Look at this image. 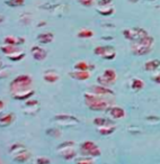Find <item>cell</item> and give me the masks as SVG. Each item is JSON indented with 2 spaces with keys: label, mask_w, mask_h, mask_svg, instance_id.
I'll use <instances>...</instances> for the list:
<instances>
[{
  "label": "cell",
  "mask_w": 160,
  "mask_h": 164,
  "mask_svg": "<svg viewBox=\"0 0 160 164\" xmlns=\"http://www.w3.org/2000/svg\"><path fill=\"white\" fill-rule=\"evenodd\" d=\"M152 80L156 82V83H158V84H160V73H158V74H156V75H153L152 77Z\"/></svg>",
  "instance_id": "obj_34"
},
{
  "label": "cell",
  "mask_w": 160,
  "mask_h": 164,
  "mask_svg": "<svg viewBox=\"0 0 160 164\" xmlns=\"http://www.w3.org/2000/svg\"><path fill=\"white\" fill-rule=\"evenodd\" d=\"M80 153H81V155H86V156L98 157L102 154V151L97 146V144L90 142V141H86L80 145Z\"/></svg>",
  "instance_id": "obj_6"
},
{
  "label": "cell",
  "mask_w": 160,
  "mask_h": 164,
  "mask_svg": "<svg viewBox=\"0 0 160 164\" xmlns=\"http://www.w3.org/2000/svg\"><path fill=\"white\" fill-rule=\"evenodd\" d=\"M25 2V0H8L6 4L10 7H19V6H23Z\"/></svg>",
  "instance_id": "obj_29"
},
{
  "label": "cell",
  "mask_w": 160,
  "mask_h": 164,
  "mask_svg": "<svg viewBox=\"0 0 160 164\" xmlns=\"http://www.w3.org/2000/svg\"><path fill=\"white\" fill-rule=\"evenodd\" d=\"M25 43V40L23 37H14V36H7L5 37L6 45H14V46H19Z\"/></svg>",
  "instance_id": "obj_16"
},
{
  "label": "cell",
  "mask_w": 160,
  "mask_h": 164,
  "mask_svg": "<svg viewBox=\"0 0 160 164\" xmlns=\"http://www.w3.org/2000/svg\"><path fill=\"white\" fill-rule=\"evenodd\" d=\"M33 164H51V161L45 156H41V157H37V159L34 160Z\"/></svg>",
  "instance_id": "obj_30"
},
{
  "label": "cell",
  "mask_w": 160,
  "mask_h": 164,
  "mask_svg": "<svg viewBox=\"0 0 160 164\" xmlns=\"http://www.w3.org/2000/svg\"><path fill=\"white\" fill-rule=\"evenodd\" d=\"M94 1H95V0H79V2H80L83 6H85V7H90V6H93Z\"/></svg>",
  "instance_id": "obj_32"
},
{
  "label": "cell",
  "mask_w": 160,
  "mask_h": 164,
  "mask_svg": "<svg viewBox=\"0 0 160 164\" xmlns=\"http://www.w3.org/2000/svg\"><path fill=\"white\" fill-rule=\"evenodd\" d=\"M9 153L11 154L13 160L18 162V163H25L26 161H28L32 156L31 152L26 149L24 145H21L19 143L11 145L10 149H9Z\"/></svg>",
  "instance_id": "obj_4"
},
{
  "label": "cell",
  "mask_w": 160,
  "mask_h": 164,
  "mask_svg": "<svg viewBox=\"0 0 160 164\" xmlns=\"http://www.w3.org/2000/svg\"><path fill=\"white\" fill-rule=\"evenodd\" d=\"M9 90L11 97L16 100H27L34 94L33 79L27 74H21L10 82Z\"/></svg>",
  "instance_id": "obj_1"
},
{
  "label": "cell",
  "mask_w": 160,
  "mask_h": 164,
  "mask_svg": "<svg viewBox=\"0 0 160 164\" xmlns=\"http://www.w3.org/2000/svg\"><path fill=\"white\" fill-rule=\"evenodd\" d=\"M94 124L97 127H104V126H112V125H114V122L113 120H109L107 118L96 117L94 119Z\"/></svg>",
  "instance_id": "obj_19"
},
{
  "label": "cell",
  "mask_w": 160,
  "mask_h": 164,
  "mask_svg": "<svg viewBox=\"0 0 160 164\" xmlns=\"http://www.w3.org/2000/svg\"><path fill=\"white\" fill-rule=\"evenodd\" d=\"M153 43H155L153 37L148 35L139 41L131 42V51L136 56H142V55H145L151 52Z\"/></svg>",
  "instance_id": "obj_3"
},
{
  "label": "cell",
  "mask_w": 160,
  "mask_h": 164,
  "mask_svg": "<svg viewBox=\"0 0 160 164\" xmlns=\"http://www.w3.org/2000/svg\"><path fill=\"white\" fill-rule=\"evenodd\" d=\"M98 128V133L102 134V135H111L115 132V126L112 125V126H104V127H97Z\"/></svg>",
  "instance_id": "obj_25"
},
{
  "label": "cell",
  "mask_w": 160,
  "mask_h": 164,
  "mask_svg": "<svg viewBox=\"0 0 160 164\" xmlns=\"http://www.w3.org/2000/svg\"><path fill=\"white\" fill-rule=\"evenodd\" d=\"M116 79H117V74H116L115 70H113V69H107V70L104 71V73L102 75H99L97 78V82H98V84H100V86L109 87V86H112V84H114L116 82Z\"/></svg>",
  "instance_id": "obj_8"
},
{
  "label": "cell",
  "mask_w": 160,
  "mask_h": 164,
  "mask_svg": "<svg viewBox=\"0 0 160 164\" xmlns=\"http://www.w3.org/2000/svg\"><path fill=\"white\" fill-rule=\"evenodd\" d=\"M93 69H95V65L88 64L87 62L85 61H79L74 64V70H78V71H89Z\"/></svg>",
  "instance_id": "obj_20"
},
{
  "label": "cell",
  "mask_w": 160,
  "mask_h": 164,
  "mask_svg": "<svg viewBox=\"0 0 160 164\" xmlns=\"http://www.w3.org/2000/svg\"><path fill=\"white\" fill-rule=\"evenodd\" d=\"M160 69V60H151V61H148L145 64V71H156Z\"/></svg>",
  "instance_id": "obj_18"
},
{
  "label": "cell",
  "mask_w": 160,
  "mask_h": 164,
  "mask_svg": "<svg viewBox=\"0 0 160 164\" xmlns=\"http://www.w3.org/2000/svg\"><path fill=\"white\" fill-rule=\"evenodd\" d=\"M113 0H99L98 5L99 6H108L109 4H112Z\"/></svg>",
  "instance_id": "obj_33"
},
{
  "label": "cell",
  "mask_w": 160,
  "mask_h": 164,
  "mask_svg": "<svg viewBox=\"0 0 160 164\" xmlns=\"http://www.w3.org/2000/svg\"><path fill=\"white\" fill-rule=\"evenodd\" d=\"M148 35H149L148 31L143 28H141V27H134V28H129V29H124L123 31V36L130 42L139 41V40Z\"/></svg>",
  "instance_id": "obj_7"
},
{
  "label": "cell",
  "mask_w": 160,
  "mask_h": 164,
  "mask_svg": "<svg viewBox=\"0 0 160 164\" xmlns=\"http://www.w3.org/2000/svg\"><path fill=\"white\" fill-rule=\"evenodd\" d=\"M145 87V82L142 81L141 79H133L132 80V83H131V88L134 90V91H140V90H142Z\"/></svg>",
  "instance_id": "obj_24"
},
{
  "label": "cell",
  "mask_w": 160,
  "mask_h": 164,
  "mask_svg": "<svg viewBox=\"0 0 160 164\" xmlns=\"http://www.w3.org/2000/svg\"><path fill=\"white\" fill-rule=\"evenodd\" d=\"M15 119V115L14 113H7V115H4L1 117V126L5 127V126H8L10 125Z\"/></svg>",
  "instance_id": "obj_23"
},
{
  "label": "cell",
  "mask_w": 160,
  "mask_h": 164,
  "mask_svg": "<svg viewBox=\"0 0 160 164\" xmlns=\"http://www.w3.org/2000/svg\"><path fill=\"white\" fill-rule=\"evenodd\" d=\"M21 51L19 46H14V45H5V46H1V52L6 54L7 56H9L11 54H14L16 52Z\"/></svg>",
  "instance_id": "obj_22"
},
{
  "label": "cell",
  "mask_w": 160,
  "mask_h": 164,
  "mask_svg": "<svg viewBox=\"0 0 160 164\" xmlns=\"http://www.w3.org/2000/svg\"><path fill=\"white\" fill-rule=\"evenodd\" d=\"M70 78L72 79H76V80H79V81H85V80H88L90 78V72L89 71H72L69 73Z\"/></svg>",
  "instance_id": "obj_13"
},
{
  "label": "cell",
  "mask_w": 160,
  "mask_h": 164,
  "mask_svg": "<svg viewBox=\"0 0 160 164\" xmlns=\"http://www.w3.org/2000/svg\"><path fill=\"white\" fill-rule=\"evenodd\" d=\"M94 36V33L90 29H81V31L78 33V37L79 38H90Z\"/></svg>",
  "instance_id": "obj_27"
},
{
  "label": "cell",
  "mask_w": 160,
  "mask_h": 164,
  "mask_svg": "<svg viewBox=\"0 0 160 164\" xmlns=\"http://www.w3.org/2000/svg\"><path fill=\"white\" fill-rule=\"evenodd\" d=\"M53 38H54V35L52 33H50V31L42 33V34L37 36V41L42 43V44H49V43H51L53 41Z\"/></svg>",
  "instance_id": "obj_17"
},
{
  "label": "cell",
  "mask_w": 160,
  "mask_h": 164,
  "mask_svg": "<svg viewBox=\"0 0 160 164\" xmlns=\"http://www.w3.org/2000/svg\"><path fill=\"white\" fill-rule=\"evenodd\" d=\"M54 119L59 122V123L62 124H68V123H71L72 125L74 124H78V118L73 117V116H70V115H59V116H55Z\"/></svg>",
  "instance_id": "obj_15"
},
{
  "label": "cell",
  "mask_w": 160,
  "mask_h": 164,
  "mask_svg": "<svg viewBox=\"0 0 160 164\" xmlns=\"http://www.w3.org/2000/svg\"><path fill=\"white\" fill-rule=\"evenodd\" d=\"M109 116L113 118V119H122L125 117V110L123 108L117 107V106H113L108 109Z\"/></svg>",
  "instance_id": "obj_12"
},
{
  "label": "cell",
  "mask_w": 160,
  "mask_h": 164,
  "mask_svg": "<svg viewBox=\"0 0 160 164\" xmlns=\"http://www.w3.org/2000/svg\"><path fill=\"white\" fill-rule=\"evenodd\" d=\"M76 164H95L94 157L91 156H86V155H81V156H77L74 159Z\"/></svg>",
  "instance_id": "obj_21"
},
{
  "label": "cell",
  "mask_w": 160,
  "mask_h": 164,
  "mask_svg": "<svg viewBox=\"0 0 160 164\" xmlns=\"http://www.w3.org/2000/svg\"><path fill=\"white\" fill-rule=\"evenodd\" d=\"M94 53L104 60H114L116 56V51L113 46H97L95 47Z\"/></svg>",
  "instance_id": "obj_9"
},
{
  "label": "cell",
  "mask_w": 160,
  "mask_h": 164,
  "mask_svg": "<svg viewBox=\"0 0 160 164\" xmlns=\"http://www.w3.org/2000/svg\"><path fill=\"white\" fill-rule=\"evenodd\" d=\"M97 11H98V14L103 16H109L114 12V8H107V9H103V10L102 9H97Z\"/></svg>",
  "instance_id": "obj_31"
},
{
  "label": "cell",
  "mask_w": 160,
  "mask_h": 164,
  "mask_svg": "<svg viewBox=\"0 0 160 164\" xmlns=\"http://www.w3.org/2000/svg\"><path fill=\"white\" fill-rule=\"evenodd\" d=\"M43 79H44V81L49 82V83H55L57 81H59L60 77H59V73L54 70H49V71L44 72Z\"/></svg>",
  "instance_id": "obj_14"
},
{
  "label": "cell",
  "mask_w": 160,
  "mask_h": 164,
  "mask_svg": "<svg viewBox=\"0 0 160 164\" xmlns=\"http://www.w3.org/2000/svg\"><path fill=\"white\" fill-rule=\"evenodd\" d=\"M46 134L49 136H51L53 138H58V137H60L61 136V132L57 128H50L46 130Z\"/></svg>",
  "instance_id": "obj_28"
},
{
  "label": "cell",
  "mask_w": 160,
  "mask_h": 164,
  "mask_svg": "<svg viewBox=\"0 0 160 164\" xmlns=\"http://www.w3.org/2000/svg\"><path fill=\"white\" fill-rule=\"evenodd\" d=\"M7 57H8L10 61L18 62L25 57V53H24L23 51H18V52H16V53H14V54H11V55H9V56H7Z\"/></svg>",
  "instance_id": "obj_26"
},
{
  "label": "cell",
  "mask_w": 160,
  "mask_h": 164,
  "mask_svg": "<svg viewBox=\"0 0 160 164\" xmlns=\"http://www.w3.org/2000/svg\"><path fill=\"white\" fill-rule=\"evenodd\" d=\"M76 143L72 141H68V142H63L58 146V153L62 156V159L70 160L76 159L77 157V152H76Z\"/></svg>",
  "instance_id": "obj_5"
},
{
  "label": "cell",
  "mask_w": 160,
  "mask_h": 164,
  "mask_svg": "<svg viewBox=\"0 0 160 164\" xmlns=\"http://www.w3.org/2000/svg\"><path fill=\"white\" fill-rule=\"evenodd\" d=\"M90 92L91 93H95V94H98V96H111L113 94V90L109 89L108 87H104V86H94V87L90 88Z\"/></svg>",
  "instance_id": "obj_10"
},
{
  "label": "cell",
  "mask_w": 160,
  "mask_h": 164,
  "mask_svg": "<svg viewBox=\"0 0 160 164\" xmlns=\"http://www.w3.org/2000/svg\"><path fill=\"white\" fill-rule=\"evenodd\" d=\"M83 100H85V105L94 111H104V110H108L112 107L111 100H108L105 96H98L91 92L85 93Z\"/></svg>",
  "instance_id": "obj_2"
},
{
  "label": "cell",
  "mask_w": 160,
  "mask_h": 164,
  "mask_svg": "<svg viewBox=\"0 0 160 164\" xmlns=\"http://www.w3.org/2000/svg\"><path fill=\"white\" fill-rule=\"evenodd\" d=\"M31 53L32 56L34 57L36 61H44L45 57L47 56V52L40 46H33L31 50Z\"/></svg>",
  "instance_id": "obj_11"
}]
</instances>
